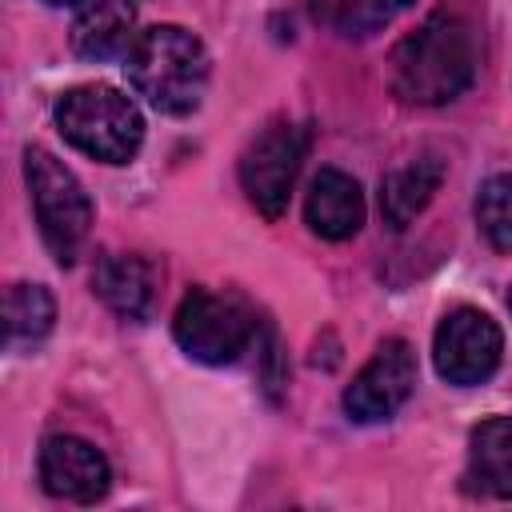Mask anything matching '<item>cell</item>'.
Listing matches in <instances>:
<instances>
[{
	"instance_id": "obj_1",
	"label": "cell",
	"mask_w": 512,
	"mask_h": 512,
	"mask_svg": "<svg viewBox=\"0 0 512 512\" xmlns=\"http://www.w3.org/2000/svg\"><path fill=\"white\" fill-rule=\"evenodd\" d=\"M476 32L456 12H432L388 56V88L404 104L436 108L476 80Z\"/></svg>"
},
{
	"instance_id": "obj_2",
	"label": "cell",
	"mask_w": 512,
	"mask_h": 512,
	"mask_svg": "<svg viewBox=\"0 0 512 512\" xmlns=\"http://www.w3.org/2000/svg\"><path fill=\"white\" fill-rule=\"evenodd\" d=\"M208 52L180 24L140 28L124 52V76L156 112L188 116L200 108L208 88Z\"/></svg>"
},
{
	"instance_id": "obj_3",
	"label": "cell",
	"mask_w": 512,
	"mask_h": 512,
	"mask_svg": "<svg viewBox=\"0 0 512 512\" xmlns=\"http://www.w3.org/2000/svg\"><path fill=\"white\" fill-rule=\"evenodd\" d=\"M52 116H56L60 136L76 152H84V156H92L100 164H128L144 144L140 108L124 92H116L108 84L68 88L56 100Z\"/></svg>"
},
{
	"instance_id": "obj_4",
	"label": "cell",
	"mask_w": 512,
	"mask_h": 512,
	"mask_svg": "<svg viewBox=\"0 0 512 512\" xmlns=\"http://www.w3.org/2000/svg\"><path fill=\"white\" fill-rule=\"evenodd\" d=\"M24 180H28V200H32L44 248L52 252L56 264H76L92 232V200L84 184L60 156H52L40 144L24 148Z\"/></svg>"
},
{
	"instance_id": "obj_5",
	"label": "cell",
	"mask_w": 512,
	"mask_h": 512,
	"mask_svg": "<svg viewBox=\"0 0 512 512\" xmlns=\"http://www.w3.org/2000/svg\"><path fill=\"white\" fill-rule=\"evenodd\" d=\"M252 332H256V316L232 292L192 288L184 292L172 316L176 344L200 364H232L240 352H248Z\"/></svg>"
},
{
	"instance_id": "obj_6",
	"label": "cell",
	"mask_w": 512,
	"mask_h": 512,
	"mask_svg": "<svg viewBox=\"0 0 512 512\" xmlns=\"http://www.w3.org/2000/svg\"><path fill=\"white\" fill-rule=\"evenodd\" d=\"M304 148H308V132L300 124L272 120L240 152V188L264 220L284 216L292 184H296L300 164H304Z\"/></svg>"
},
{
	"instance_id": "obj_7",
	"label": "cell",
	"mask_w": 512,
	"mask_h": 512,
	"mask_svg": "<svg viewBox=\"0 0 512 512\" xmlns=\"http://www.w3.org/2000/svg\"><path fill=\"white\" fill-rule=\"evenodd\" d=\"M500 352H504L500 324L480 308H452L436 324L432 360L436 372L456 388L484 384L500 368Z\"/></svg>"
},
{
	"instance_id": "obj_8",
	"label": "cell",
	"mask_w": 512,
	"mask_h": 512,
	"mask_svg": "<svg viewBox=\"0 0 512 512\" xmlns=\"http://www.w3.org/2000/svg\"><path fill=\"white\" fill-rule=\"evenodd\" d=\"M412 388H416V352L408 340L392 336L372 352V360L344 388V412L356 424H380L400 412Z\"/></svg>"
},
{
	"instance_id": "obj_9",
	"label": "cell",
	"mask_w": 512,
	"mask_h": 512,
	"mask_svg": "<svg viewBox=\"0 0 512 512\" xmlns=\"http://www.w3.org/2000/svg\"><path fill=\"white\" fill-rule=\"evenodd\" d=\"M40 484L56 500L96 504L112 484V468L96 444L80 436H48L40 448Z\"/></svg>"
},
{
	"instance_id": "obj_10",
	"label": "cell",
	"mask_w": 512,
	"mask_h": 512,
	"mask_svg": "<svg viewBox=\"0 0 512 512\" xmlns=\"http://www.w3.org/2000/svg\"><path fill=\"white\" fill-rule=\"evenodd\" d=\"M304 220L320 240H348L364 224V192L340 168H320L304 196Z\"/></svg>"
},
{
	"instance_id": "obj_11",
	"label": "cell",
	"mask_w": 512,
	"mask_h": 512,
	"mask_svg": "<svg viewBox=\"0 0 512 512\" xmlns=\"http://www.w3.org/2000/svg\"><path fill=\"white\" fill-rule=\"evenodd\" d=\"M464 484L480 496L512 500V416H488L468 432Z\"/></svg>"
},
{
	"instance_id": "obj_12",
	"label": "cell",
	"mask_w": 512,
	"mask_h": 512,
	"mask_svg": "<svg viewBox=\"0 0 512 512\" xmlns=\"http://www.w3.org/2000/svg\"><path fill=\"white\" fill-rule=\"evenodd\" d=\"M444 184V160L436 152H420L412 160H404L400 168H392L384 176V188H380V212H384V224L392 232L408 228L436 196V188Z\"/></svg>"
},
{
	"instance_id": "obj_13",
	"label": "cell",
	"mask_w": 512,
	"mask_h": 512,
	"mask_svg": "<svg viewBox=\"0 0 512 512\" xmlns=\"http://www.w3.org/2000/svg\"><path fill=\"white\" fill-rule=\"evenodd\" d=\"M136 40L132 0H88L72 20V52L84 60H112Z\"/></svg>"
},
{
	"instance_id": "obj_14",
	"label": "cell",
	"mask_w": 512,
	"mask_h": 512,
	"mask_svg": "<svg viewBox=\"0 0 512 512\" xmlns=\"http://www.w3.org/2000/svg\"><path fill=\"white\" fill-rule=\"evenodd\" d=\"M92 292L124 320H144L156 296V280L144 256L132 252H108L92 268Z\"/></svg>"
},
{
	"instance_id": "obj_15",
	"label": "cell",
	"mask_w": 512,
	"mask_h": 512,
	"mask_svg": "<svg viewBox=\"0 0 512 512\" xmlns=\"http://www.w3.org/2000/svg\"><path fill=\"white\" fill-rule=\"evenodd\" d=\"M56 324V300L44 284H12L4 296V344L8 352L36 348Z\"/></svg>"
},
{
	"instance_id": "obj_16",
	"label": "cell",
	"mask_w": 512,
	"mask_h": 512,
	"mask_svg": "<svg viewBox=\"0 0 512 512\" xmlns=\"http://www.w3.org/2000/svg\"><path fill=\"white\" fill-rule=\"evenodd\" d=\"M412 0H312V16L344 40H368L388 28Z\"/></svg>"
},
{
	"instance_id": "obj_17",
	"label": "cell",
	"mask_w": 512,
	"mask_h": 512,
	"mask_svg": "<svg viewBox=\"0 0 512 512\" xmlns=\"http://www.w3.org/2000/svg\"><path fill=\"white\" fill-rule=\"evenodd\" d=\"M476 224L484 240L500 252H512V172H500L476 192Z\"/></svg>"
},
{
	"instance_id": "obj_18",
	"label": "cell",
	"mask_w": 512,
	"mask_h": 512,
	"mask_svg": "<svg viewBox=\"0 0 512 512\" xmlns=\"http://www.w3.org/2000/svg\"><path fill=\"white\" fill-rule=\"evenodd\" d=\"M44 4H52V8H80V4H88V0H44Z\"/></svg>"
},
{
	"instance_id": "obj_19",
	"label": "cell",
	"mask_w": 512,
	"mask_h": 512,
	"mask_svg": "<svg viewBox=\"0 0 512 512\" xmlns=\"http://www.w3.org/2000/svg\"><path fill=\"white\" fill-rule=\"evenodd\" d=\"M508 312H512V292H508Z\"/></svg>"
}]
</instances>
